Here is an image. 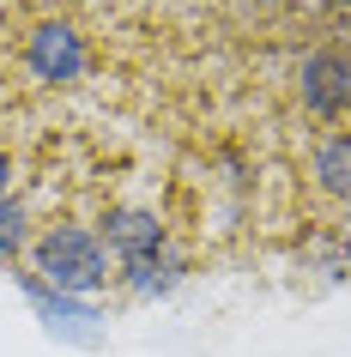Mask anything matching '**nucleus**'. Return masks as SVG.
Returning a JSON list of instances; mask_svg holds the SVG:
<instances>
[{"label": "nucleus", "instance_id": "f03ea898", "mask_svg": "<svg viewBox=\"0 0 351 357\" xmlns=\"http://www.w3.org/2000/svg\"><path fill=\"white\" fill-rule=\"evenodd\" d=\"M297 97L315 121H333V115H351V55L339 49H315L297 67Z\"/></svg>", "mask_w": 351, "mask_h": 357}, {"label": "nucleus", "instance_id": "0eeeda50", "mask_svg": "<svg viewBox=\"0 0 351 357\" xmlns=\"http://www.w3.org/2000/svg\"><path fill=\"white\" fill-rule=\"evenodd\" d=\"M24 243V206L13 194H0V255H13Z\"/></svg>", "mask_w": 351, "mask_h": 357}, {"label": "nucleus", "instance_id": "6e6552de", "mask_svg": "<svg viewBox=\"0 0 351 357\" xmlns=\"http://www.w3.org/2000/svg\"><path fill=\"white\" fill-rule=\"evenodd\" d=\"M6 182H13V164H6V151H0V194H6Z\"/></svg>", "mask_w": 351, "mask_h": 357}, {"label": "nucleus", "instance_id": "20e7f679", "mask_svg": "<svg viewBox=\"0 0 351 357\" xmlns=\"http://www.w3.org/2000/svg\"><path fill=\"white\" fill-rule=\"evenodd\" d=\"M110 248L121 255V266H128V261H146V255H158V248H170V243H164V225H158L151 212H115L110 218Z\"/></svg>", "mask_w": 351, "mask_h": 357}, {"label": "nucleus", "instance_id": "f257e3e1", "mask_svg": "<svg viewBox=\"0 0 351 357\" xmlns=\"http://www.w3.org/2000/svg\"><path fill=\"white\" fill-rule=\"evenodd\" d=\"M37 273L55 291H97L110 279V255H103V243L91 230L55 225V230H43V243H37Z\"/></svg>", "mask_w": 351, "mask_h": 357}, {"label": "nucleus", "instance_id": "1a4fd4ad", "mask_svg": "<svg viewBox=\"0 0 351 357\" xmlns=\"http://www.w3.org/2000/svg\"><path fill=\"white\" fill-rule=\"evenodd\" d=\"M333 6H351V0H333Z\"/></svg>", "mask_w": 351, "mask_h": 357}, {"label": "nucleus", "instance_id": "39448f33", "mask_svg": "<svg viewBox=\"0 0 351 357\" xmlns=\"http://www.w3.org/2000/svg\"><path fill=\"white\" fill-rule=\"evenodd\" d=\"M309 176H315V188L327 194V200H345L351 206V133H327V139L315 146Z\"/></svg>", "mask_w": 351, "mask_h": 357}, {"label": "nucleus", "instance_id": "7ed1b4c3", "mask_svg": "<svg viewBox=\"0 0 351 357\" xmlns=\"http://www.w3.org/2000/svg\"><path fill=\"white\" fill-rule=\"evenodd\" d=\"M24 61H31V73L43 79V85H73L79 73H85V37H79L73 24H37L31 31V43H24Z\"/></svg>", "mask_w": 351, "mask_h": 357}, {"label": "nucleus", "instance_id": "423d86ee", "mask_svg": "<svg viewBox=\"0 0 351 357\" xmlns=\"http://www.w3.org/2000/svg\"><path fill=\"white\" fill-rule=\"evenodd\" d=\"M176 279H182V261H176L170 248L146 255V261H128V284L140 291V297H158V291H170Z\"/></svg>", "mask_w": 351, "mask_h": 357}]
</instances>
